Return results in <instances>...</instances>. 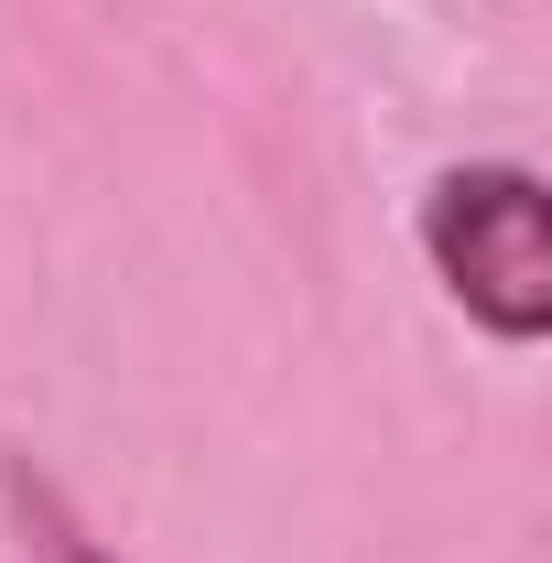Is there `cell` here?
Instances as JSON below:
<instances>
[{"instance_id": "obj_1", "label": "cell", "mask_w": 552, "mask_h": 563, "mask_svg": "<svg viewBox=\"0 0 552 563\" xmlns=\"http://www.w3.org/2000/svg\"><path fill=\"white\" fill-rule=\"evenodd\" d=\"M422 250L444 292L477 314L498 347L552 336V228H542V174L531 163H455L422 185Z\"/></svg>"}, {"instance_id": "obj_2", "label": "cell", "mask_w": 552, "mask_h": 563, "mask_svg": "<svg viewBox=\"0 0 552 563\" xmlns=\"http://www.w3.org/2000/svg\"><path fill=\"white\" fill-rule=\"evenodd\" d=\"M11 509H22V531H33V553H44V563H109V553L66 520V498L44 488V477H22V466H11Z\"/></svg>"}]
</instances>
